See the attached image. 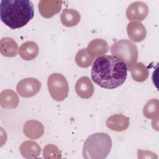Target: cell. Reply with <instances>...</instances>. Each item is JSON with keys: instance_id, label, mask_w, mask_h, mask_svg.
<instances>
[{"instance_id": "1", "label": "cell", "mask_w": 159, "mask_h": 159, "mask_svg": "<svg viewBox=\"0 0 159 159\" xmlns=\"http://www.w3.org/2000/svg\"><path fill=\"white\" fill-rule=\"evenodd\" d=\"M127 67L114 55H102L97 58L91 68V78L98 86L106 89H114L125 81Z\"/></svg>"}, {"instance_id": "2", "label": "cell", "mask_w": 159, "mask_h": 159, "mask_svg": "<svg viewBox=\"0 0 159 159\" xmlns=\"http://www.w3.org/2000/svg\"><path fill=\"white\" fill-rule=\"evenodd\" d=\"M34 16L32 2L29 0H2L0 19L12 29L25 26Z\"/></svg>"}, {"instance_id": "3", "label": "cell", "mask_w": 159, "mask_h": 159, "mask_svg": "<svg viewBox=\"0 0 159 159\" xmlns=\"http://www.w3.org/2000/svg\"><path fill=\"white\" fill-rule=\"evenodd\" d=\"M112 147L111 137L104 132L89 135L83 148V156L86 159H104L107 157Z\"/></svg>"}, {"instance_id": "4", "label": "cell", "mask_w": 159, "mask_h": 159, "mask_svg": "<svg viewBox=\"0 0 159 159\" xmlns=\"http://www.w3.org/2000/svg\"><path fill=\"white\" fill-rule=\"evenodd\" d=\"M110 51L114 56L126 65L129 70H130L138 59V49L136 45L127 39H122L114 43L111 45Z\"/></svg>"}, {"instance_id": "5", "label": "cell", "mask_w": 159, "mask_h": 159, "mask_svg": "<svg viewBox=\"0 0 159 159\" xmlns=\"http://www.w3.org/2000/svg\"><path fill=\"white\" fill-rule=\"evenodd\" d=\"M47 86L51 97L57 101H63L68 96V84L66 78L60 73L51 74L48 78Z\"/></svg>"}, {"instance_id": "6", "label": "cell", "mask_w": 159, "mask_h": 159, "mask_svg": "<svg viewBox=\"0 0 159 159\" xmlns=\"http://www.w3.org/2000/svg\"><path fill=\"white\" fill-rule=\"evenodd\" d=\"M41 83L34 78H27L20 81L16 86L17 93L23 98H30L37 94L41 88Z\"/></svg>"}, {"instance_id": "7", "label": "cell", "mask_w": 159, "mask_h": 159, "mask_svg": "<svg viewBox=\"0 0 159 159\" xmlns=\"http://www.w3.org/2000/svg\"><path fill=\"white\" fill-rule=\"evenodd\" d=\"M148 13L147 5L141 1H136L130 4L126 10V16L129 20L142 21Z\"/></svg>"}, {"instance_id": "8", "label": "cell", "mask_w": 159, "mask_h": 159, "mask_svg": "<svg viewBox=\"0 0 159 159\" xmlns=\"http://www.w3.org/2000/svg\"><path fill=\"white\" fill-rule=\"evenodd\" d=\"M63 1L55 0H42L39 2V11L45 18H50L58 14L61 9Z\"/></svg>"}, {"instance_id": "9", "label": "cell", "mask_w": 159, "mask_h": 159, "mask_svg": "<svg viewBox=\"0 0 159 159\" xmlns=\"http://www.w3.org/2000/svg\"><path fill=\"white\" fill-rule=\"evenodd\" d=\"M94 86L88 76L81 77L75 84V91L83 99L91 98L94 93Z\"/></svg>"}, {"instance_id": "10", "label": "cell", "mask_w": 159, "mask_h": 159, "mask_svg": "<svg viewBox=\"0 0 159 159\" xmlns=\"http://www.w3.org/2000/svg\"><path fill=\"white\" fill-rule=\"evenodd\" d=\"M128 37L134 42H140L145 39L147 30L145 26L139 21H132L127 26Z\"/></svg>"}, {"instance_id": "11", "label": "cell", "mask_w": 159, "mask_h": 159, "mask_svg": "<svg viewBox=\"0 0 159 159\" xmlns=\"http://www.w3.org/2000/svg\"><path fill=\"white\" fill-rule=\"evenodd\" d=\"M23 132L29 139H37L43 135L44 127L40 122L37 120H30L24 124Z\"/></svg>"}, {"instance_id": "12", "label": "cell", "mask_w": 159, "mask_h": 159, "mask_svg": "<svg viewBox=\"0 0 159 159\" xmlns=\"http://www.w3.org/2000/svg\"><path fill=\"white\" fill-rule=\"evenodd\" d=\"M106 124L111 130L122 132L128 128L129 119L123 114H114L107 118Z\"/></svg>"}, {"instance_id": "13", "label": "cell", "mask_w": 159, "mask_h": 159, "mask_svg": "<svg viewBox=\"0 0 159 159\" xmlns=\"http://www.w3.org/2000/svg\"><path fill=\"white\" fill-rule=\"evenodd\" d=\"M108 49V43L106 40L102 39H93L89 43L86 48L87 52L93 58L106 54Z\"/></svg>"}, {"instance_id": "14", "label": "cell", "mask_w": 159, "mask_h": 159, "mask_svg": "<svg viewBox=\"0 0 159 159\" xmlns=\"http://www.w3.org/2000/svg\"><path fill=\"white\" fill-rule=\"evenodd\" d=\"M19 99L17 94L12 89H4L0 94V104L6 109H14L17 107Z\"/></svg>"}, {"instance_id": "15", "label": "cell", "mask_w": 159, "mask_h": 159, "mask_svg": "<svg viewBox=\"0 0 159 159\" xmlns=\"http://www.w3.org/2000/svg\"><path fill=\"white\" fill-rule=\"evenodd\" d=\"M39 52V48L38 45L32 41H27L23 43L19 49L20 57L27 61L32 60L36 58Z\"/></svg>"}, {"instance_id": "16", "label": "cell", "mask_w": 159, "mask_h": 159, "mask_svg": "<svg viewBox=\"0 0 159 159\" xmlns=\"http://www.w3.org/2000/svg\"><path fill=\"white\" fill-rule=\"evenodd\" d=\"M19 150L22 155L25 158H37L41 152L40 145L32 140L24 142L20 146Z\"/></svg>"}, {"instance_id": "17", "label": "cell", "mask_w": 159, "mask_h": 159, "mask_svg": "<svg viewBox=\"0 0 159 159\" xmlns=\"http://www.w3.org/2000/svg\"><path fill=\"white\" fill-rule=\"evenodd\" d=\"M80 14L75 9L69 8L63 10L60 15V20L62 24L67 27L76 25L80 21Z\"/></svg>"}, {"instance_id": "18", "label": "cell", "mask_w": 159, "mask_h": 159, "mask_svg": "<svg viewBox=\"0 0 159 159\" xmlns=\"http://www.w3.org/2000/svg\"><path fill=\"white\" fill-rule=\"evenodd\" d=\"M18 45L16 42L11 37H4L0 41V52L7 57H14L17 54Z\"/></svg>"}, {"instance_id": "19", "label": "cell", "mask_w": 159, "mask_h": 159, "mask_svg": "<svg viewBox=\"0 0 159 159\" xmlns=\"http://www.w3.org/2000/svg\"><path fill=\"white\" fill-rule=\"evenodd\" d=\"M131 76L134 80L137 82H143L148 77L149 71L142 62L135 63L130 69Z\"/></svg>"}, {"instance_id": "20", "label": "cell", "mask_w": 159, "mask_h": 159, "mask_svg": "<svg viewBox=\"0 0 159 159\" xmlns=\"http://www.w3.org/2000/svg\"><path fill=\"white\" fill-rule=\"evenodd\" d=\"M144 116L149 119L158 118L159 102L157 99H152L147 101L143 109Z\"/></svg>"}, {"instance_id": "21", "label": "cell", "mask_w": 159, "mask_h": 159, "mask_svg": "<svg viewBox=\"0 0 159 159\" xmlns=\"http://www.w3.org/2000/svg\"><path fill=\"white\" fill-rule=\"evenodd\" d=\"M93 59L87 52L86 48H82L78 51L75 57L76 65L81 68H87L91 65Z\"/></svg>"}, {"instance_id": "22", "label": "cell", "mask_w": 159, "mask_h": 159, "mask_svg": "<svg viewBox=\"0 0 159 159\" xmlns=\"http://www.w3.org/2000/svg\"><path fill=\"white\" fill-rule=\"evenodd\" d=\"M43 157L45 158H60L61 152L58 148L53 144H48L43 150Z\"/></svg>"}]
</instances>
